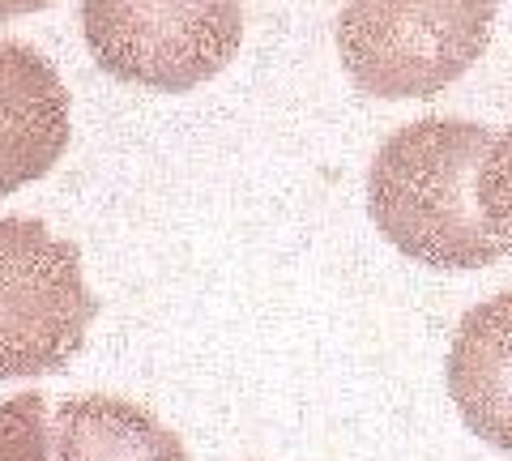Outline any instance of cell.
<instances>
[{
  "label": "cell",
  "instance_id": "7a4b0ae2",
  "mask_svg": "<svg viewBox=\"0 0 512 461\" xmlns=\"http://www.w3.org/2000/svg\"><path fill=\"white\" fill-rule=\"evenodd\" d=\"M500 0H346L342 69L372 99H436L491 43Z\"/></svg>",
  "mask_w": 512,
  "mask_h": 461
},
{
  "label": "cell",
  "instance_id": "9c48e42d",
  "mask_svg": "<svg viewBox=\"0 0 512 461\" xmlns=\"http://www.w3.org/2000/svg\"><path fill=\"white\" fill-rule=\"evenodd\" d=\"M0 461H52L43 393H13L9 402H0Z\"/></svg>",
  "mask_w": 512,
  "mask_h": 461
},
{
  "label": "cell",
  "instance_id": "6da1fadb",
  "mask_svg": "<svg viewBox=\"0 0 512 461\" xmlns=\"http://www.w3.org/2000/svg\"><path fill=\"white\" fill-rule=\"evenodd\" d=\"M491 129L427 116L397 129L367 171V214L402 257L431 269H487L504 257L474 201Z\"/></svg>",
  "mask_w": 512,
  "mask_h": 461
},
{
  "label": "cell",
  "instance_id": "3957f363",
  "mask_svg": "<svg viewBox=\"0 0 512 461\" xmlns=\"http://www.w3.org/2000/svg\"><path fill=\"white\" fill-rule=\"evenodd\" d=\"M99 299L82 252L39 218H0V380L52 376L86 346Z\"/></svg>",
  "mask_w": 512,
  "mask_h": 461
},
{
  "label": "cell",
  "instance_id": "8992f818",
  "mask_svg": "<svg viewBox=\"0 0 512 461\" xmlns=\"http://www.w3.org/2000/svg\"><path fill=\"white\" fill-rule=\"evenodd\" d=\"M448 397L478 440L512 453V291L461 316L448 351Z\"/></svg>",
  "mask_w": 512,
  "mask_h": 461
},
{
  "label": "cell",
  "instance_id": "5b68a950",
  "mask_svg": "<svg viewBox=\"0 0 512 461\" xmlns=\"http://www.w3.org/2000/svg\"><path fill=\"white\" fill-rule=\"evenodd\" d=\"M69 90L26 43L0 39V197L43 180L69 150Z\"/></svg>",
  "mask_w": 512,
  "mask_h": 461
},
{
  "label": "cell",
  "instance_id": "30bf717a",
  "mask_svg": "<svg viewBox=\"0 0 512 461\" xmlns=\"http://www.w3.org/2000/svg\"><path fill=\"white\" fill-rule=\"evenodd\" d=\"M47 5H56V0H0V22L9 18H26V13H39Z\"/></svg>",
  "mask_w": 512,
  "mask_h": 461
},
{
  "label": "cell",
  "instance_id": "52a82bcc",
  "mask_svg": "<svg viewBox=\"0 0 512 461\" xmlns=\"http://www.w3.org/2000/svg\"><path fill=\"white\" fill-rule=\"evenodd\" d=\"M56 461H188L180 436L124 397L82 393L56 410Z\"/></svg>",
  "mask_w": 512,
  "mask_h": 461
},
{
  "label": "cell",
  "instance_id": "ba28073f",
  "mask_svg": "<svg viewBox=\"0 0 512 461\" xmlns=\"http://www.w3.org/2000/svg\"><path fill=\"white\" fill-rule=\"evenodd\" d=\"M474 201L487 235L500 244V252H512V124L500 137H491L474 171Z\"/></svg>",
  "mask_w": 512,
  "mask_h": 461
},
{
  "label": "cell",
  "instance_id": "277c9868",
  "mask_svg": "<svg viewBox=\"0 0 512 461\" xmlns=\"http://www.w3.org/2000/svg\"><path fill=\"white\" fill-rule=\"evenodd\" d=\"M94 65L116 82L184 94L205 86L244 43L239 0H82Z\"/></svg>",
  "mask_w": 512,
  "mask_h": 461
}]
</instances>
